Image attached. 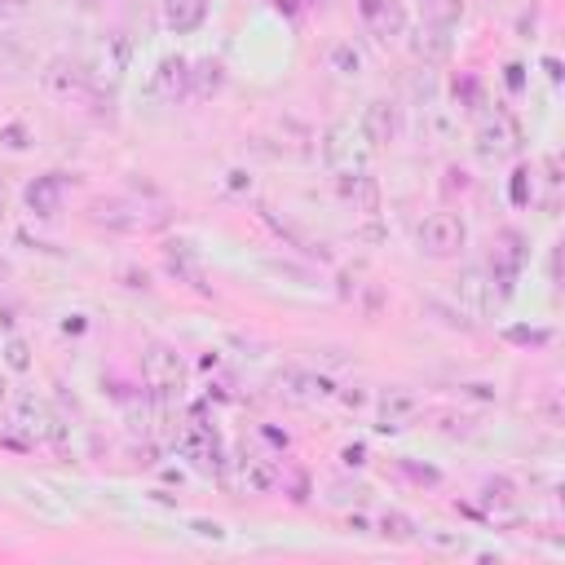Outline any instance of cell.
Wrapping results in <instances>:
<instances>
[{
  "label": "cell",
  "instance_id": "19",
  "mask_svg": "<svg viewBox=\"0 0 565 565\" xmlns=\"http://www.w3.org/2000/svg\"><path fill=\"white\" fill-rule=\"evenodd\" d=\"M375 534H384L388 543H411V539H419V525H415L406 512H397V508H393V512H384V516H380V530H375Z\"/></svg>",
  "mask_w": 565,
  "mask_h": 565
},
{
  "label": "cell",
  "instance_id": "29",
  "mask_svg": "<svg viewBox=\"0 0 565 565\" xmlns=\"http://www.w3.org/2000/svg\"><path fill=\"white\" fill-rule=\"evenodd\" d=\"M525 177H530L525 168H521V172L512 177V203H525V199H530V190H525Z\"/></svg>",
  "mask_w": 565,
  "mask_h": 565
},
{
  "label": "cell",
  "instance_id": "3",
  "mask_svg": "<svg viewBox=\"0 0 565 565\" xmlns=\"http://www.w3.org/2000/svg\"><path fill=\"white\" fill-rule=\"evenodd\" d=\"M185 375H190V366H185V358H181V349H172V344H150L146 353H141V384H146V393L150 397H177L181 388H185Z\"/></svg>",
  "mask_w": 565,
  "mask_h": 565
},
{
  "label": "cell",
  "instance_id": "25",
  "mask_svg": "<svg viewBox=\"0 0 565 565\" xmlns=\"http://www.w3.org/2000/svg\"><path fill=\"white\" fill-rule=\"evenodd\" d=\"M190 530L199 539H212V543H225V525L221 521H190Z\"/></svg>",
  "mask_w": 565,
  "mask_h": 565
},
{
  "label": "cell",
  "instance_id": "7",
  "mask_svg": "<svg viewBox=\"0 0 565 565\" xmlns=\"http://www.w3.org/2000/svg\"><path fill=\"white\" fill-rule=\"evenodd\" d=\"M128 62H132V40H128L124 31H110V35H106V40L93 49V62H88V84L97 79V84L115 88V84L124 79Z\"/></svg>",
  "mask_w": 565,
  "mask_h": 565
},
{
  "label": "cell",
  "instance_id": "28",
  "mask_svg": "<svg viewBox=\"0 0 565 565\" xmlns=\"http://www.w3.org/2000/svg\"><path fill=\"white\" fill-rule=\"evenodd\" d=\"M362 494H366L362 486H331L327 499H331V503H349V499H362Z\"/></svg>",
  "mask_w": 565,
  "mask_h": 565
},
{
  "label": "cell",
  "instance_id": "1",
  "mask_svg": "<svg viewBox=\"0 0 565 565\" xmlns=\"http://www.w3.org/2000/svg\"><path fill=\"white\" fill-rule=\"evenodd\" d=\"M371 154L375 146L362 137V128L353 119H335L327 132H322V159L335 177H358L371 168Z\"/></svg>",
  "mask_w": 565,
  "mask_h": 565
},
{
  "label": "cell",
  "instance_id": "8",
  "mask_svg": "<svg viewBox=\"0 0 565 565\" xmlns=\"http://www.w3.org/2000/svg\"><path fill=\"white\" fill-rule=\"evenodd\" d=\"M419 415V393L406 384H393L375 397V433H402Z\"/></svg>",
  "mask_w": 565,
  "mask_h": 565
},
{
  "label": "cell",
  "instance_id": "18",
  "mask_svg": "<svg viewBox=\"0 0 565 565\" xmlns=\"http://www.w3.org/2000/svg\"><path fill=\"white\" fill-rule=\"evenodd\" d=\"M455 128H459V124H455V115H450L441 102H433V106L424 110V132H428L437 146H441V141H455Z\"/></svg>",
  "mask_w": 565,
  "mask_h": 565
},
{
  "label": "cell",
  "instance_id": "4",
  "mask_svg": "<svg viewBox=\"0 0 565 565\" xmlns=\"http://www.w3.org/2000/svg\"><path fill=\"white\" fill-rule=\"evenodd\" d=\"M472 150H477V159L481 163H508L516 150H521V132H516V124L508 119V115H486L481 124H477V132H472Z\"/></svg>",
  "mask_w": 565,
  "mask_h": 565
},
{
  "label": "cell",
  "instance_id": "20",
  "mask_svg": "<svg viewBox=\"0 0 565 565\" xmlns=\"http://www.w3.org/2000/svg\"><path fill=\"white\" fill-rule=\"evenodd\" d=\"M362 13H366V22L375 26V31H402V9L393 4V0H362Z\"/></svg>",
  "mask_w": 565,
  "mask_h": 565
},
{
  "label": "cell",
  "instance_id": "9",
  "mask_svg": "<svg viewBox=\"0 0 565 565\" xmlns=\"http://www.w3.org/2000/svg\"><path fill=\"white\" fill-rule=\"evenodd\" d=\"M278 393L291 402V406H322L335 397V384L318 371H282L278 375Z\"/></svg>",
  "mask_w": 565,
  "mask_h": 565
},
{
  "label": "cell",
  "instance_id": "30",
  "mask_svg": "<svg viewBox=\"0 0 565 565\" xmlns=\"http://www.w3.org/2000/svg\"><path fill=\"white\" fill-rule=\"evenodd\" d=\"M344 525H349L353 534H371V521H366L362 512H349V521H344Z\"/></svg>",
  "mask_w": 565,
  "mask_h": 565
},
{
  "label": "cell",
  "instance_id": "15",
  "mask_svg": "<svg viewBox=\"0 0 565 565\" xmlns=\"http://www.w3.org/2000/svg\"><path fill=\"white\" fill-rule=\"evenodd\" d=\"M327 71H335L340 79H358L366 71V53L353 44V40H335L327 49Z\"/></svg>",
  "mask_w": 565,
  "mask_h": 565
},
{
  "label": "cell",
  "instance_id": "17",
  "mask_svg": "<svg viewBox=\"0 0 565 565\" xmlns=\"http://www.w3.org/2000/svg\"><path fill=\"white\" fill-rule=\"evenodd\" d=\"M238 477H243V486H247L252 494H269V490L278 486V468H274L269 459H260V455L243 459V463H238Z\"/></svg>",
  "mask_w": 565,
  "mask_h": 565
},
{
  "label": "cell",
  "instance_id": "11",
  "mask_svg": "<svg viewBox=\"0 0 565 565\" xmlns=\"http://www.w3.org/2000/svg\"><path fill=\"white\" fill-rule=\"evenodd\" d=\"M190 93V62L181 53L159 57V66L150 71V97L159 102H181Z\"/></svg>",
  "mask_w": 565,
  "mask_h": 565
},
{
  "label": "cell",
  "instance_id": "16",
  "mask_svg": "<svg viewBox=\"0 0 565 565\" xmlns=\"http://www.w3.org/2000/svg\"><path fill=\"white\" fill-rule=\"evenodd\" d=\"M221 84H225V66H221L216 57L190 62V93H194V97H212Z\"/></svg>",
  "mask_w": 565,
  "mask_h": 565
},
{
  "label": "cell",
  "instance_id": "14",
  "mask_svg": "<svg viewBox=\"0 0 565 565\" xmlns=\"http://www.w3.org/2000/svg\"><path fill=\"white\" fill-rule=\"evenodd\" d=\"M62 177L57 172H44V177H35L31 185H26V207L35 212V216H57V207H62Z\"/></svg>",
  "mask_w": 565,
  "mask_h": 565
},
{
  "label": "cell",
  "instance_id": "13",
  "mask_svg": "<svg viewBox=\"0 0 565 565\" xmlns=\"http://www.w3.org/2000/svg\"><path fill=\"white\" fill-rule=\"evenodd\" d=\"M207 22V0H163V26L172 35H190Z\"/></svg>",
  "mask_w": 565,
  "mask_h": 565
},
{
  "label": "cell",
  "instance_id": "34",
  "mask_svg": "<svg viewBox=\"0 0 565 565\" xmlns=\"http://www.w3.org/2000/svg\"><path fill=\"white\" fill-rule=\"evenodd\" d=\"M0 221H4V190H0Z\"/></svg>",
  "mask_w": 565,
  "mask_h": 565
},
{
  "label": "cell",
  "instance_id": "33",
  "mask_svg": "<svg viewBox=\"0 0 565 565\" xmlns=\"http://www.w3.org/2000/svg\"><path fill=\"white\" fill-rule=\"evenodd\" d=\"M44 4H79V0H44Z\"/></svg>",
  "mask_w": 565,
  "mask_h": 565
},
{
  "label": "cell",
  "instance_id": "21",
  "mask_svg": "<svg viewBox=\"0 0 565 565\" xmlns=\"http://www.w3.org/2000/svg\"><path fill=\"white\" fill-rule=\"evenodd\" d=\"M424 543L437 552H468L472 547L468 534H459V530H424Z\"/></svg>",
  "mask_w": 565,
  "mask_h": 565
},
{
  "label": "cell",
  "instance_id": "2",
  "mask_svg": "<svg viewBox=\"0 0 565 565\" xmlns=\"http://www.w3.org/2000/svg\"><path fill=\"white\" fill-rule=\"evenodd\" d=\"M415 243H419V252H424L428 260H450V256L463 252V243H468V225H463L459 212L437 207V212H428V216L419 221Z\"/></svg>",
  "mask_w": 565,
  "mask_h": 565
},
{
  "label": "cell",
  "instance_id": "32",
  "mask_svg": "<svg viewBox=\"0 0 565 565\" xmlns=\"http://www.w3.org/2000/svg\"><path fill=\"white\" fill-rule=\"evenodd\" d=\"M4 402H9V380L0 375V406H4Z\"/></svg>",
  "mask_w": 565,
  "mask_h": 565
},
{
  "label": "cell",
  "instance_id": "27",
  "mask_svg": "<svg viewBox=\"0 0 565 565\" xmlns=\"http://www.w3.org/2000/svg\"><path fill=\"white\" fill-rule=\"evenodd\" d=\"M340 463H344V468H362V463H366V446H362V441L344 446V450H340Z\"/></svg>",
  "mask_w": 565,
  "mask_h": 565
},
{
  "label": "cell",
  "instance_id": "10",
  "mask_svg": "<svg viewBox=\"0 0 565 565\" xmlns=\"http://www.w3.org/2000/svg\"><path fill=\"white\" fill-rule=\"evenodd\" d=\"M40 84H44V93L57 97V102H79V97H88V71L75 66V62H66V57H53V62L40 71Z\"/></svg>",
  "mask_w": 565,
  "mask_h": 565
},
{
  "label": "cell",
  "instance_id": "31",
  "mask_svg": "<svg viewBox=\"0 0 565 565\" xmlns=\"http://www.w3.org/2000/svg\"><path fill=\"white\" fill-rule=\"evenodd\" d=\"M508 84H512V88H521V66H516V62L508 66Z\"/></svg>",
  "mask_w": 565,
  "mask_h": 565
},
{
  "label": "cell",
  "instance_id": "22",
  "mask_svg": "<svg viewBox=\"0 0 565 565\" xmlns=\"http://www.w3.org/2000/svg\"><path fill=\"white\" fill-rule=\"evenodd\" d=\"M424 13H428L433 22H441V26H450V22H455V18L463 13V0H433V4L424 9Z\"/></svg>",
  "mask_w": 565,
  "mask_h": 565
},
{
  "label": "cell",
  "instance_id": "6",
  "mask_svg": "<svg viewBox=\"0 0 565 565\" xmlns=\"http://www.w3.org/2000/svg\"><path fill=\"white\" fill-rule=\"evenodd\" d=\"M9 419H13V428H18L22 437H31V441H62L57 415H53L49 402L35 397V393H22V397L13 402V411H9Z\"/></svg>",
  "mask_w": 565,
  "mask_h": 565
},
{
  "label": "cell",
  "instance_id": "24",
  "mask_svg": "<svg viewBox=\"0 0 565 565\" xmlns=\"http://www.w3.org/2000/svg\"><path fill=\"white\" fill-rule=\"evenodd\" d=\"M4 362H9L13 371H26V366H31V358H26V344H22V340H9V344H4Z\"/></svg>",
  "mask_w": 565,
  "mask_h": 565
},
{
  "label": "cell",
  "instance_id": "26",
  "mask_svg": "<svg viewBox=\"0 0 565 565\" xmlns=\"http://www.w3.org/2000/svg\"><path fill=\"white\" fill-rule=\"evenodd\" d=\"M0 141H4L9 150H26V146H31V141H26V128H22V124H9V128L0 132Z\"/></svg>",
  "mask_w": 565,
  "mask_h": 565
},
{
  "label": "cell",
  "instance_id": "5",
  "mask_svg": "<svg viewBox=\"0 0 565 565\" xmlns=\"http://www.w3.org/2000/svg\"><path fill=\"white\" fill-rule=\"evenodd\" d=\"M499 287H494V274L490 269H481V265H463L459 269V278H455V305L463 309V313H472V318H486L494 305H499Z\"/></svg>",
  "mask_w": 565,
  "mask_h": 565
},
{
  "label": "cell",
  "instance_id": "35",
  "mask_svg": "<svg viewBox=\"0 0 565 565\" xmlns=\"http://www.w3.org/2000/svg\"><path fill=\"white\" fill-rule=\"evenodd\" d=\"M0 4H9V9H18V4H22V0H0Z\"/></svg>",
  "mask_w": 565,
  "mask_h": 565
},
{
  "label": "cell",
  "instance_id": "23",
  "mask_svg": "<svg viewBox=\"0 0 565 565\" xmlns=\"http://www.w3.org/2000/svg\"><path fill=\"white\" fill-rule=\"evenodd\" d=\"M486 508H508L512 503V486L508 481H486Z\"/></svg>",
  "mask_w": 565,
  "mask_h": 565
},
{
  "label": "cell",
  "instance_id": "12",
  "mask_svg": "<svg viewBox=\"0 0 565 565\" xmlns=\"http://www.w3.org/2000/svg\"><path fill=\"white\" fill-rule=\"evenodd\" d=\"M358 128H362V137H366L371 146H388V141L397 137V128H402V119H397V102H388V97L366 102L362 115H358Z\"/></svg>",
  "mask_w": 565,
  "mask_h": 565
}]
</instances>
